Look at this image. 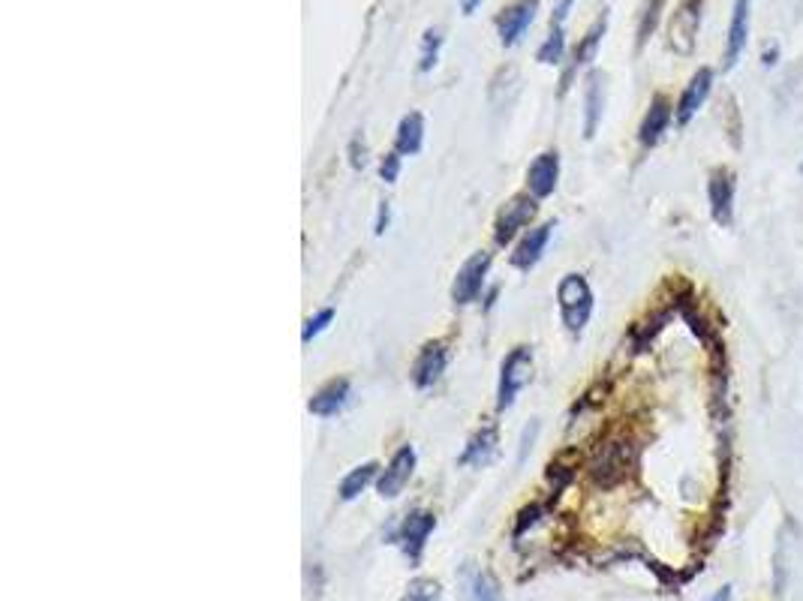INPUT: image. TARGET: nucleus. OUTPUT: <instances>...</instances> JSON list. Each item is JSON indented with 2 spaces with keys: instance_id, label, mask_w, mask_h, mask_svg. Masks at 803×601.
I'll return each instance as SVG.
<instances>
[{
  "instance_id": "14",
  "label": "nucleus",
  "mask_w": 803,
  "mask_h": 601,
  "mask_svg": "<svg viewBox=\"0 0 803 601\" xmlns=\"http://www.w3.org/2000/svg\"><path fill=\"white\" fill-rule=\"evenodd\" d=\"M749 4L752 0H734V13H731V25H728V43H725V70H731L749 40Z\"/></svg>"
},
{
  "instance_id": "9",
  "label": "nucleus",
  "mask_w": 803,
  "mask_h": 601,
  "mask_svg": "<svg viewBox=\"0 0 803 601\" xmlns=\"http://www.w3.org/2000/svg\"><path fill=\"white\" fill-rule=\"evenodd\" d=\"M536 217V196H515L506 202V208L497 217V244L506 247L515 241V235L530 226V220Z\"/></svg>"
},
{
  "instance_id": "30",
  "label": "nucleus",
  "mask_w": 803,
  "mask_h": 601,
  "mask_svg": "<svg viewBox=\"0 0 803 601\" xmlns=\"http://www.w3.org/2000/svg\"><path fill=\"white\" fill-rule=\"evenodd\" d=\"M572 4H575V0H560L557 10H554V16H551V28H563V22H566V16H569Z\"/></svg>"
},
{
  "instance_id": "13",
  "label": "nucleus",
  "mask_w": 803,
  "mask_h": 601,
  "mask_svg": "<svg viewBox=\"0 0 803 601\" xmlns=\"http://www.w3.org/2000/svg\"><path fill=\"white\" fill-rule=\"evenodd\" d=\"M557 181H560V154L557 151H545L533 160L530 172H527V187H530V196L536 199H545L557 190Z\"/></svg>"
},
{
  "instance_id": "3",
  "label": "nucleus",
  "mask_w": 803,
  "mask_h": 601,
  "mask_svg": "<svg viewBox=\"0 0 803 601\" xmlns=\"http://www.w3.org/2000/svg\"><path fill=\"white\" fill-rule=\"evenodd\" d=\"M734 169L728 166H716L707 178V199H710V214L719 226H731L734 223Z\"/></svg>"
},
{
  "instance_id": "25",
  "label": "nucleus",
  "mask_w": 803,
  "mask_h": 601,
  "mask_svg": "<svg viewBox=\"0 0 803 601\" xmlns=\"http://www.w3.org/2000/svg\"><path fill=\"white\" fill-rule=\"evenodd\" d=\"M563 52H566V37H563V28H551L548 40L539 46L536 52V61L539 64H560L563 61Z\"/></svg>"
},
{
  "instance_id": "27",
  "label": "nucleus",
  "mask_w": 803,
  "mask_h": 601,
  "mask_svg": "<svg viewBox=\"0 0 803 601\" xmlns=\"http://www.w3.org/2000/svg\"><path fill=\"white\" fill-rule=\"evenodd\" d=\"M662 7H665V0H647V4H644V10H641V22H638V49H644V43H647L650 34L656 31Z\"/></svg>"
},
{
  "instance_id": "11",
  "label": "nucleus",
  "mask_w": 803,
  "mask_h": 601,
  "mask_svg": "<svg viewBox=\"0 0 803 601\" xmlns=\"http://www.w3.org/2000/svg\"><path fill=\"white\" fill-rule=\"evenodd\" d=\"M458 580H461L464 601H506L503 592H500V583L494 580V574L485 571L476 562H464Z\"/></svg>"
},
{
  "instance_id": "15",
  "label": "nucleus",
  "mask_w": 803,
  "mask_h": 601,
  "mask_svg": "<svg viewBox=\"0 0 803 601\" xmlns=\"http://www.w3.org/2000/svg\"><path fill=\"white\" fill-rule=\"evenodd\" d=\"M797 529L791 520H785V526L776 535V556H773V586L776 592H785L788 577H791V565H794V547H797Z\"/></svg>"
},
{
  "instance_id": "20",
  "label": "nucleus",
  "mask_w": 803,
  "mask_h": 601,
  "mask_svg": "<svg viewBox=\"0 0 803 601\" xmlns=\"http://www.w3.org/2000/svg\"><path fill=\"white\" fill-rule=\"evenodd\" d=\"M602 73H590L587 76V91H584V136L593 139L596 127L602 121V106H605V85H602Z\"/></svg>"
},
{
  "instance_id": "7",
  "label": "nucleus",
  "mask_w": 803,
  "mask_h": 601,
  "mask_svg": "<svg viewBox=\"0 0 803 601\" xmlns=\"http://www.w3.org/2000/svg\"><path fill=\"white\" fill-rule=\"evenodd\" d=\"M701 7L704 0H683L677 7L674 19H671V49L680 55H692L695 49V37H698V25H701Z\"/></svg>"
},
{
  "instance_id": "5",
  "label": "nucleus",
  "mask_w": 803,
  "mask_h": 601,
  "mask_svg": "<svg viewBox=\"0 0 803 601\" xmlns=\"http://www.w3.org/2000/svg\"><path fill=\"white\" fill-rule=\"evenodd\" d=\"M536 13H539V0H515L509 4L500 16H497V34H500V43L506 49L518 46L521 37L527 34V28L536 22Z\"/></svg>"
},
{
  "instance_id": "22",
  "label": "nucleus",
  "mask_w": 803,
  "mask_h": 601,
  "mask_svg": "<svg viewBox=\"0 0 803 601\" xmlns=\"http://www.w3.org/2000/svg\"><path fill=\"white\" fill-rule=\"evenodd\" d=\"M605 28H608V16H599V19L593 22V28L584 34L581 46L575 49V58H572L569 73H566V82H569V76H572L578 67H584V64H590V61L596 58V49H599V43H602V37H605Z\"/></svg>"
},
{
  "instance_id": "19",
  "label": "nucleus",
  "mask_w": 803,
  "mask_h": 601,
  "mask_svg": "<svg viewBox=\"0 0 803 601\" xmlns=\"http://www.w3.org/2000/svg\"><path fill=\"white\" fill-rule=\"evenodd\" d=\"M497 445H500V439H497V427L488 424V427H482V430L467 442V448H464V454H461V463H464V466H488V463L497 457Z\"/></svg>"
},
{
  "instance_id": "23",
  "label": "nucleus",
  "mask_w": 803,
  "mask_h": 601,
  "mask_svg": "<svg viewBox=\"0 0 803 601\" xmlns=\"http://www.w3.org/2000/svg\"><path fill=\"white\" fill-rule=\"evenodd\" d=\"M376 472H379V466L373 463V460H367V463H361V466H355L343 481H340V499H346V502H352L373 478H376Z\"/></svg>"
},
{
  "instance_id": "32",
  "label": "nucleus",
  "mask_w": 803,
  "mask_h": 601,
  "mask_svg": "<svg viewBox=\"0 0 803 601\" xmlns=\"http://www.w3.org/2000/svg\"><path fill=\"white\" fill-rule=\"evenodd\" d=\"M388 220H391V208H388V202H382V205H379V214H376V226H373V232L382 235V232L388 229Z\"/></svg>"
},
{
  "instance_id": "26",
  "label": "nucleus",
  "mask_w": 803,
  "mask_h": 601,
  "mask_svg": "<svg viewBox=\"0 0 803 601\" xmlns=\"http://www.w3.org/2000/svg\"><path fill=\"white\" fill-rule=\"evenodd\" d=\"M400 601H443V586L431 577H419L410 583V589Z\"/></svg>"
},
{
  "instance_id": "1",
  "label": "nucleus",
  "mask_w": 803,
  "mask_h": 601,
  "mask_svg": "<svg viewBox=\"0 0 803 601\" xmlns=\"http://www.w3.org/2000/svg\"><path fill=\"white\" fill-rule=\"evenodd\" d=\"M557 301H560V316H563V325L572 331V334H581L584 325L590 322V313H593V292H590V283L581 277V274H566L557 286Z\"/></svg>"
},
{
  "instance_id": "10",
  "label": "nucleus",
  "mask_w": 803,
  "mask_h": 601,
  "mask_svg": "<svg viewBox=\"0 0 803 601\" xmlns=\"http://www.w3.org/2000/svg\"><path fill=\"white\" fill-rule=\"evenodd\" d=\"M710 91H713V70H710V67H701V70L689 79V85L683 88V94H680V100H677V106H674V121H677L680 127H686V124L698 115V109L707 103Z\"/></svg>"
},
{
  "instance_id": "17",
  "label": "nucleus",
  "mask_w": 803,
  "mask_h": 601,
  "mask_svg": "<svg viewBox=\"0 0 803 601\" xmlns=\"http://www.w3.org/2000/svg\"><path fill=\"white\" fill-rule=\"evenodd\" d=\"M346 403H349V379H331L310 397L307 409L319 418H334L337 412H343Z\"/></svg>"
},
{
  "instance_id": "16",
  "label": "nucleus",
  "mask_w": 803,
  "mask_h": 601,
  "mask_svg": "<svg viewBox=\"0 0 803 601\" xmlns=\"http://www.w3.org/2000/svg\"><path fill=\"white\" fill-rule=\"evenodd\" d=\"M446 361H449L446 346H443V343H428V346L419 352L416 364H413V382H416V388H431V385L443 376Z\"/></svg>"
},
{
  "instance_id": "12",
  "label": "nucleus",
  "mask_w": 803,
  "mask_h": 601,
  "mask_svg": "<svg viewBox=\"0 0 803 601\" xmlns=\"http://www.w3.org/2000/svg\"><path fill=\"white\" fill-rule=\"evenodd\" d=\"M671 121H674V106L668 103L665 94H656V97L650 100V109H647L644 121H641L638 142H641L644 148H656V145L662 142V136L668 133Z\"/></svg>"
},
{
  "instance_id": "6",
  "label": "nucleus",
  "mask_w": 803,
  "mask_h": 601,
  "mask_svg": "<svg viewBox=\"0 0 803 601\" xmlns=\"http://www.w3.org/2000/svg\"><path fill=\"white\" fill-rule=\"evenodd\" d=\"M437 529V517L431 514V511H413V514H407L404 517V523L397 526V532H394V541L404 547V553L413 559V562H419V556H422V550H425V544H428V535Z\"/></svg>"
},
{
  "instance_id": "21",
  "label": "nucleus",
  "mask_w": 803,
  "mask_h": 601,
  "mask_svg": "<svg viewBox=\"0 0 803 601\" xmlns=\"http://www.w3.org/2000/svg\"><path fill=\"white\" fill-rule=\"evenodd\" d=\"M422 142H425V118L419 112H410L397 127V154L413 157L422 151Z\"/></svg>"
},
{
  "instance_id": "36",
  "label": "nucleus",
  "mask_w": 803,
  "mask_h": 601,
  "mask_svg": "<svg viewBox=\"0 0 803 601\" xmlns=\"http://www.w3.org/2000/svg\"><path fill=\"white\" fill-rule=\"evenodd\" d=\"M800 175H803V163H800Z\"/></svg>"
},
{
  "instance_id": "2",
  "label": "nucleus",
  "mask_w": 803,
  "mask_h": 601,
  "mask_svg": "<svg viewBox=\"0 0 803 601\" xmlns=\"http://www.w3.org/2000/svg\"><path fill=\"white\" fill-rule=\"evenodd\" d=\"M530 376H533V349L515 346L509 352V358L503 361V373H500V388H497V409L500 412L515 403V397L530 382Z\"/></svg>"
},
{
  "instance_id": "34",
  "label": "nucleus",
  "mask_w": 803,
  "mask_h": 601,
  "mask_svg": "<svg viewBox=\"0 0 803 601\" xmlns=\"http://www.w3.org/2000/svg\"><path fill=\"white\" fill-rule=\"evenodd\" d=\"M479 4H482V0H461V13H464V16H473Z\"/></svg>"
},
{
  "instance_id": "31",
  "label": "nucleus",
  "mask_w": 803,
  "mask_h": 601,
  "mask_svg": "<svg viewBox=\"0 0 803 601\" xmlns=\"http://www.w3.org/2000/svg\"><path fill=\"white\" fill-rule=\"evenodd\" d=\"M352 166H355V169H364V166H367V145H364L361 139L352 142Z\"/></svg>"
},
{
  "instance_id": "8",
  "label": "nucleus",
  "mask_w": 803,
  "mask_h": 601,
  "mask_svg": "<svg viewBox=\"0 0 803 601\" xmlns=\"http://www.w3.org/2000/svg\"><path fill=\"white\" fill-rule=\"evenodd\" d=\"M488 268H491V256H488V253H473V256L461 265V271H458V277H455L452 298H455L458 304H470V301H476V298L482 295V289H485Z\"/></svg>"
},
{
  "instance_id": "28",
  "label": "nucleus",
  "mask_w": 803,
  "mask_h": 601,
  "mask_svg": "<svg viewBox=\"0 0 803 601\" xmlns=\"http://www.w3.org/2000/svg\"><path fill=\"white\" fill-rule=\"evenodd\" d=\"M331 319H334V310H319L316 316H310L307 322H304V331H301V340L304 343H310L313 337H319L328 325H331Z\"/></svg>"
},
{
  "instance_id": "35",
  "label": "nucleus",
  "mask_w": 803,
  "mask_h": 601,
  "mask_svg": "<svg viewBox=\"0 0 803 601\" xmlns=\"http://www.w3.org/2000/svg\"><path fill=\"white\" fill-rule=\"evenodd\" d=\"M710 601H731V586H722V589H719V592H716Z\"/></svg>"
},
{
  "instance_id": "18",
  "label": "nucleus",
  "mask_w": 803,
  "mask_h": 601,
  "mask_svg": "<svg viewBox=\"0 0 803 601\" xmlns=\"http://www.w3.org/2000/svg\"><path fill=\"white\" fill-rule=\"evenodd\" d=\"M551 232H554V223H545V226H536L524 235V241L518 244V250L512 253V265L521 268V271H530L539 265L548 241H551Z\"/></svg>"
},
{
  "instance_id": "29",
  "label": "nucleus",
  "mask_w": 803,
  "mask_h": 601,
  "mask_svg": "<svg viewBox=\"0 0 803 601\" xmlns=\"http://www.w3.org/2000/svg\"><path fill=\"white\" fill-rule=\"evenodd\" d=\"M379 175H382V181L385 184H394L397 181V175H400V154L394 151V154H388L385 160H382V166H379Z\"/></svg>"
},
{
  "instance_id": "24",
  "label": "nucleus",
  "mask_w": 803,
  "mask_h": 601,
  "mask_svg": "<svg viewBox=\"0 0 803 601\" xmlns=\"http://www.w3.org/2000/svg\"><path fill=\"white\" fill-rule=\"evenodd\" d=\"M443 49V28H428L422 37V58H419V73H431L440 61Z\"/></svg>"
},
{
  "instance_id": "33",
  "label": "nucleus",
  "mask_w": 803,
  "mask_h": 601,
  "mask_svg": "<svg viewBox=\"0 0 803 601\" xmlns=\"http://www.w3.org/2000/svg\"><path fill=\"white\" fill-rule=\"evenodd\" d=\"M776 58H779V49H776V46H767V49H764V55H761V64H764V67H773V64H776Z\"/></svg>"
},
{
  "instance_id": "4",
  "label": "nucleus",
  "mask_w": 803,
  "mask_h": 601,
  "mask_svg": "<svg viewBox=\"0 0 803 601\" xmlns=\"http://www.w3.org/2000/svg\"><path fill=\"white\" fill-rule=\"evenodd\" d=\"M413 472H416V448H413V445H404V448H400V451L388 460V466L382 469V475L376 478V490H379V496H382V499H397L400 490H404V487L410 484Z\"/></svg>"
}]
</instances>
